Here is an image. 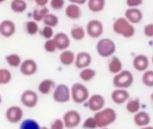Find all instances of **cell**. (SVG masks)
I'll list each match as a JSON object with an SVG mask.
<instances>
[{"instance_id":"obj_1","label":"cell","mask_w":153,"mask_h":129,"mask_svg":"<svg viewBox=\"0 0 153 129\" xmlns=\"http://www.w3.org/2000/svg\"><path fill=\"white\" fill-rule=\"evenodd\" d=\"M112 31L114 34L122 36L126 39H130L135 35V28L130 23L125 17H119L114 20L112 24Z\"/></svg>"},{"instance_id":"obj_2","label":"cell","mask_w":153,"mask_h":129,"mask_svg":"<svg viewBox=\"0 0 153 129\" xmlns=\"http://www.w3.org/2000/svg\"><path fill=\"white\" fill-rule=\"evenodd\" d=\"M94 119L98 124V128H106L112 125L117 121V113L113 108L104 107L100 111L94 112Z\"/></svg>"},{"instance_id":"obj_3","label":"cell","mask_w":153,"mask_h":129,"mask_svg":"<svg viewBox=\"0 0 153 129\" xmlns=\"http://www.w3.org/2000/svg\"><path fill=\"white\" fill-rule=\"evenodd\" d=\"M70 93H71V101L76 104H83L87 102L89 99L90 93L89 89L85 84L81 82L74 83L70 87Z\"/></svg>"},{"instance_id":"obj_4","label":"cell","mask_w":153,"mask_h":129,"mask_svg":"<svg viewBox=\"0 0 153 129\" xmlns=\"http://www.w3.org/2000/svg\"><path fill=\"white\" fill-rule=\"evenodd\" d=\"M96 51L102 58H111L117 51V45L110 38H100L96 44Z\"/></svg>"},{"instance_id":"obj_5","label":"cell","mask_w":153,"mask_h":129,"mask_svg":"<svg viewBox=\"0 0 153 129\" xmlns=\"http://www.w3.org/2000/svg\"><path fill=\"white\" fill-rule=\"evenodd\" d=\"M134 82V77L130 70L123 69L121 72L114 75L112 79V85L114 88L128 89L132 86Z\"/></svg>"},{"instance_id":"obj_6","label":"cell","mask_w":153,"mask_h":129,"mask_svg":"<svg viewBox=\"0 0 153 129\" xmlns=\"http://www.w3.org/2000/svg\"><path fill=\"white\" fill-rule=\"evenodd\" d=\"M53 99L56 103L65 104L71 100V93H70V87L66 84H58L56 85L53 91Z\"/></svg>"},{"instance_id":"obj_7","label":"cell","mask_w":153,"mask_h":129,"mask_svg":"<svg viewBox=\"0 0 153 129\" xmlns=\"http://www.w3.org/2000/svg\"><path fill=\"white\" fill-rule=\"evenodd\" d=\"M62 119H63V122L65 124L66 129H74L76 127H79L82 123L81 113L76 109L67 110L63 114V118Z\"/></svg>"},{"instance_id":"obj_8","label":"cell","mask_w":153,"mask_h":129,"mask_svg":"<svg viewBox=\"0 0 153 129\" xmlns=\"http://www.w3.org/2000/svg\"><path fill=\"white\" fill-rule=\"evenodd\" d=\"M86 35L94 39H100L104 33V25L102 21L98 19H91L87 22L85 26Z\"/></svg>"},{"instance_id":"obj_9","label":"cell","mask_w":153,"mask_h":129,"mask_svg":"<svg viewBox=\"0 0 153 129\" xmlns=\"http://www.w3.org/2000/svg\"><path fill=\"white\" fill-rule=\"evenodd\" d=\"M24 111L20 106L13 105L10 106L5 110V119L11 124H19L23 121Z\"/></svg>"},{"instance_id":"obj_10","label":"cell","mask_w":153,"mask_h":129,"mask_svg":"<svg viewBox=\"0 0 153 129\" xmlns=\"http://www.w3.org/2000/svg\"><path fill=\"white\" fill-rule=\"evenodd\" d=\"M20 102L26 108H35L38 105L39 97L36 91L32 89H26L20 95Z\"/></svg>"},{"instance_id":"obj_11","label":"cell","mask_w":153,"mask_h":129,"mask_svg":"<svg viewBox=\"0 0 153 129\" xmlns=\"http://www.w3.org/2000/svg\"><path fill=\"white\" fill-rule=\"evenodd\" d=\"M105 104H106L105 98L102 95H100V93H94L87 100L88 109L92 112L100 111L101 109H103L105 107Z\"/></svg>"},{"instance_id":"obj_12","label":"cell","mask_w":153,"mask_h":129,"mask_svg":"<svg viewBox=\"0 0 153 129\" xmlns=\"http://www.w3.org/2000/svg\"><path fill=\"white\" fill-rule=\"evenodd\" d=\"M20 72L25 77H32L38 72V63L34 59H25L19 67Z\"/></svg>"},{"instance_id":"obj_13","label":"cell","mask_w":153,"mask_h":129,"mask_svg":"<svg viewBox=\"0 0 153 129\" xmlns=\"http://www.w3.org/2000/svg\"><path fill=\"white\" fill-rule=\"evenodd\" d=\"M92 57L88 51H80L76 55V61H74V66L78 69H83V68L89 67L91 65Z\"/></svg>"},{"instance_id":"obj_14","label":"cell","mask_w":153,"mask_h":129,"mask_svg":"<svg viewBox=\"0 0 153 129\" xmlns=\"http://www.w3.org/2000/svg\"><path fill=\"white\" fill-rule=\"evenodd\" d=\"M16 23L13 20L5 19L0 22V35L4 38H11L16 33Z\"/></svg>"},{"instance_id":"obj_15","label":"cell","mask_w":153,"mask_h":129,"mask_svg":"<svg viewBox=\"0 0 153 129\" xmlns=\"http://www.w3.org/2000/svg\"><path fill=\"white\" fill-rule=\"evenodd\" d=\"M124 17L134 25V24H138L142 22L144 15L143 12L140 11L138 7H127V10L125 11Z\"/></svg>"},{"instance_id":"obj_16","label":"cell","mask_w":153,"mask_h":129,"mask_svg":"<svg viewBox=\"0 0 153 129\" xmlns=\"http://www.w3.org/2000/svg\"><path fill=\"white\" fill-rule=\"evenodd\" d=\"M149 65H150V60L147 57L146 55H137L133 58V61H132V66L136 72H144L146 70L149 69Z\"/></svg>"},{"instance_id":"obj_17","label":"cell","mask_w":153,"mask_h":129,"mask_svg":"<svg viewBox=\"0 0 153 129\" xmlns=\"http://www.w3.org/2000/svg\"><path fill=\"white\" fill-rule=\"evenodd\" d=\"M130 99V93L127 89L115 88L111 92V100L117 105H122V104L127 103V101Z\"/></svg>"},{"instance_id":"obj_18","label":"cell","mask_w":153,"mask_h":129,"mask_svg":"<svg viewBox=\"0 0 153 129\" xmlns=\"http://www.w3.org/2000/svg\"><path fill=\"white\" fill-rule=\"evenodd\" d=\"M53 40L56 42V45H57L58 51H65V49H68L70 46V43H71V40H70V37L68 36L65 33H57L53 36Z\"/></svg>"},{"instance_id":"obj_19","label":"cell","mask_w":153,"mask_h":129,"mask_svg":"<svg viewBox=\"0 0 153 129\" xmlns=\"http://www.w3.org/2000/svg\"><path fill=\"white\" fill-rule=\"evenodd\" d=\"M65 15L70 20H79L82 17L81 7L74 3H69L65 7Z\"/></svg>"},{"instance_id":"obj_20","label":"cell","mask_w":153,"mask_h":129,"mask_svg":"<svg viewBox=\"0 0 153 129\" xmlns=\"http://www.w3.org/2000/svg\"><path fill=\"white\" fill-rule=\"evenodd\" d=\"M133 122L134 124L137 127L142 128V127L148 126L151 123V116L150 114L147 111H144V110H140L137 113L133 114Z\"/></svg>"},{"instance_id":"obj_21","label":"cell","mask_w":153,"mask_h":129,"mask_svg":"<svg viewBox=\"0 0 153 129\" xmlns=\"http://www.w3.org/2000/svg\"><path fill=\"white\" fill-rule=\"evenodd\" d=\"M56 87V83L53 79H43L38 85V91L43 95H47L49 93H53V89Z\"/></svg>"},{"instance_id":"obj_22","label":"cell","mask_w":153,"mask_h":129,"mask_svg":"<svg viewBox=\"0 0 153 129\" xmlns=\"http://www.w3.org/2000/svg\"><path fill=\"white\" fill-rule=\"evenodd\" d=\"M76 55L70 49H65V51H62L61 54L59 56V61L62 65L64 66H70L74 65V61H76Z\"/></svg>"},{"instance_id":"obj_23","label":"cell","mask_w":153,"mask_h":129,"mask_svg":"<svg viewBox=\"0 0 153 129\" xmlns=\"http://www.w3.org/2000/svg\"><path fill=\"white\" fill-rule=\"evenodd\" d=\"M122 70H123V62L119 57L112 56L108 62V72L114 76V75L121 72Z\"/></svg>"},{"instance_id":"obj_24","label":"cell","mask_w":153,"mask_h":129,"mask_svg":"<svg viewBox=\"0 0 153 129\" xmlns=\"http://www.w3.org/2000/svg\"><path fill=\"white\" fill-rule=\"evenodd\" d=\"M106 7V0H88L87 7L92 13H101Z\"/></svg>"},{"instance_id":"obj_25","label":"cell","mask_w":153,"mask_h":129,"mask_svg":"<svg viewBox=\"0 0 153 129\" xmlns=\"http://www.w3.org/2000/svg\"><path fill=\"white\" fill-rule=\"evenodd\" d=\"M86 30L81 25H74L70 30V38L74 41H81L85 38Z\"/></svg>"},{"instance_id":"obj_26","label":"cell","mask_w":153,"mask_h":129,"mask_svg":"<svg viewBox=\"0 0 153 129\" xmlns=\"http://www.w3.org/2000/svg\"><path fill=\"white\" fill-rule=\"evenodd\" d=\"M10 7L13 13L22 14L27 9V3H26V0H12Z\"/></svg>"},{"instance_id":"obj_27","label":"cell","mask_w":153,"mask_h":129,"mask_svg":"<svg viewBox=\"0 0 153 129\" xmlns=\"http://www.w3.org/2000/svg\"><path fill=\"white\" fill-rule=\"evenodd\" d=\"M97 76V72L94 69V68H91L89 66V67H86V68H83V69L80 70V74H79V77H80V80L82 81V82H90V81H92L94 78H96Z\"/></svg>"},{"instance_id":"obj_28","label":"cell","mask_w":153,"mask_h":129,"mask_svg":"<svg viewBox=\"0 0 153 129\" xmlns=\"http://www.w3.org/2000/svg\"><path fill=\"white\" fill-rule=\"evenodd\" d=\"M49 14V9L47 7H35L34 11H33V20H35L36 22H41L43 21L44 17L46 15Z\"/></svg>"},{"instance_id":"obj_29","label":"cell","mask_w":153,"mask_h":129,"mask_svg":"<svg viewBox=\"0 0 153 129\" xmlns=\"http://www.w3.org/2000/svg\"><path fill=\"white\" fill-rule=\"evenodd\" d=\"M126 110L129 113L135 114L140 110V101L138 98L135 99H129L126 103Z\"/></svg>"},{"instance_id":"obj_30","label":"cell","mask_w":153,"mask_h":129,"mask_svg":"<svg viewBox=\"0 0 153 129\" xmlns=\"http://www.w3.org/2000/svg\"><path fill=\"white\" fill-rule=\"evenodd\" d=\"M5 61H7V63L11 67H20V65L22 63V59L20 57V55H18L16 53L10 54V55L5 56Z\"/></svg>"},{"instance_id":"obj_31","label":"cell","mask_w":153,"mask_h":129,"mask_svg":"<svg viewBox=\"0 0 153 129\" xmlns=\"http://www.w3.org/2000/svg\"><path fill=\"white\" fill-rule=\"evenodd\" d=\"M25 32L30 36H35V35L39 34L40 32V26H39L38 22L35 20H28L25 22Z\"/></svg>"},{"instance_id":"obj_32","label":"cell","mask_w":153,"mask_h":129,"mask_svg":"<svg viewBox=\"0 0 153 129\" xmlns=\"http://www.w3.org/2000/svg\"><path fill=\"white\" fill-rule=\"evenodd\" d=\"M40 124L37 122L36 120H33V119H25L20 123L19 129H41Z\"/></svg>"},{"instance_id":"obj_33","label":"cell","mask_w":153,"mask_h":129,"mask_svg":"<svg viewBox=\"0 0 153 129\" xmlns=\"http://www.w3.org/2000/svg\"><path fill=\"white\" fill-rule=\"evenodd\" d=\"M42 22L44 25L51 26V28H56V26L59 24V17H58L56 14L49 13L48 15L45 16Z\"/></svg>"},{"instance_id":"obj_34","label":"cell","mask_w":153,"mask_h":129,"mask_svg":"<svg viewBox=\"0 0 153 129\" xmlns=\"http://www.w3.org/2000/svg\"><path fill=\"white\" fill-rule=\"evenodd\" d=\"M12 72L7 68H0V86L7 85L12 81Z\"/></svg>"},{"instance_id":"obj_35","label":"cell","mask_w":153,"mask_h":129,"mask_svg":"<svg viewBox=\"0 0 153 129\" xmlns=\"http://www.w3.org/2000/svg\"><path fill=\"white\" fill-rule=\"evenodd\" d=\"M142 82L145 86L153 87V70L148 69V70H146V72H143Z\"/></svg>"},{"instance_id":"obj_36","label":"cell","mask_w":153,"mask_h":129,"mask_svg":"<svg viewBox=\"0 0 153 129\" xmlns=\"http://www.w3.org/2000/svg\"><path fill=\"white\" fill-rule=\"evenodd\" d=\"M39 34L45 39V40H49V39H53V36H55V31H53V28H51V26L44 25L42 28L40 30Z\"/></svg>"},{"instance_id":"obj_37","label":"cell","mask_w":153,"mask_h":129,"mask_svg":"<svg viewBox=\"0 0 153 129\" xmlns=\"http://www.w3.org/2000/svg\"><path fill=\"white\" fill-rule=\"evenodd\" d=\"M84 129H97L98 128V124H97V121L94 119V116H88L85 120L83 121V124H82Z\"/></svg>"},{"instance_id":"obj_38","label":"cell","mask_w":153,"mask_h":129,"mask_svg":"<svg viewBox=\"0 0 153 129\" xmlns=\"http://www.w3.org/2000/svg\"><path fill=\"white\" fill-rule=\"evenodd\" d=\"M43 48H44V51H46V53H49V54H53L58 51L57 45H56V42L53 39L45 40L44 44H43Z\"/></svg>"},{"instance_id":"obj_39","label":"cell","mask_w":153,"mask_h":129,"mask_svg":"<svg viewBox=\"0 0 153 129\" xmlns=\"http://www.w3.org/2000/svg\"><path fill=\"white\" fill-rule=\"evenodd\" d=\"M49 7L53 11H61L65 7V0H51Z\"/></svg>"},{"instance_id":"obj_40","label":"cell","mask_w":153,"mask_h":129,"mask_svg":"<svg viewBox=\"0 0 153 129\" xmlns=\"http://www.w3.org/2000/svg\"><path fill=\"white\" fill-rule=\"evenodd\" d=\"M49 129H65V124L63 122V119H56L51 122Z\"/></svg>"},{"instance_id":"obj_41","label":"cell","mask_w":153,"mask_h":129,"mask_svg":"<svg viewBox=\"0 0 153 129\" xmlns=\"http://www.w3.org/2000/svg\"><path fill=\"white\" fill-rule=\"evenodd\" d=\"M144 35L147 38H153V23H148L144 26Z\"/></svg>"},{"instance_id":"obj_42","label":"cell","mask_w":153,"mask_h":129,"mask_svg":"<svg viewBox=\"0 0 153 129\" xmlns=\"http://www.w3.org/2000/svg\"><path fill=\"white\" fill-rule=\"evenodd\" d=\"M144 0H126V5L128 7H138L143 4Z\"/></svg>"},{"instance_id":"obj_43","label":"cell","mask_w":153,"mask_h":129,"mask_svg":"<svg viewBox=\"0 0 153 129\" xmlns=\"http://www.w3.org/2000/svg\"><path fill=\"white\" fill-rule=\"evenodd\" d=\"M49 1L51 0H35V3L38 7H47V4H49Z\"/></svg>"},{"instance_id":"obj_44","label":"cell","mask_w":153,"mask_h":129,"mask_svg":"<svg viewBox=\"0 0 153 129\" xmlns=\"http://www.w3.org/2000/svg\"><path fill=\"white\" fill-rule=\"evenodd\" d=\"M68 1H69V3H74V4H78L81 7V5L87 3L88 0H68Z\"/></svg>"},{"instance_id":"obj_45","label":"cell","mask_w":153,"mask_h":129,"mask_svg":"<svg viewBox=\"0 0 153 129\" xmlns=\"http://www.w3.org/2000/svg\"><path fill=\"white\" fill-rule=\"evenodd\" d=\"M140 129H153V126H150V125H148V126L142 127V128H140Z\"/></svg>"},{"instance_id":"obj_46","label":"cell","mask_w":153,"mask_h":129,"mask_svg":"<svg viewBox=\"0 0 153 129\" xmlns=\"http://www.w3.org/2000/svg\"><path fill=\"white\" fill-rule=\"evenodd\" d=\"M2 104V95H1V93H0V105Z\"/></svg>"},{"instance_id":"obj_47","label":"cell","mask_w":153,"mask_h":129,"mask_svg":"<svg viewBox=\"0 0 153 129\" xmlns=\"http://www.w3.org/2000/svg\"><path fill=\"white\" fill-rule=\"evenodd\" d=\"M150 99H151V102H152V103H153V92L150 95Z\"/></svg>"},{"instance_id":"obj_48","label":"cell","mask_w":153,"mask_h":129,"mask_svg":"<svg viewBox=\"0 0 153 129\" xmlns=\"http://www.w3.org/2000/svg\"><path fill=\"white\" fill-rule=\"evenodd\" d=\"M41 129H49V127H47V126H42V127H41Z\"/></svg>"},{"instance_id":"obj_49","label":"cell","mask_w":153,"mask_h":129,"mask_svg":"<svg viewBox=\"0 0 153 129\" xmlns=\"http://www.w3.org/2000/svg\"><path fill=\"white\" fill-rule=\"evenodd\" d=\"M3 2H5V0H0V4H1V3H3Z\"/></svg>"},{"instance_id":"obj_50","label":"cell","mask_w":153,"mask_h":129,"mask_svg":"<svg viewBox=\"0 0 153 129\" xmlns=\"http://www.w3.org/2000/svg\"><path fill=\"white\" fill-rule=\"evenodd\" d=\"M151 63H152V65H153V55H152V58H151Z\"/></svg>"},{"instance_id":"obj_51","label":"cell","mask_w":153,"mask_h":129,"mask_svg":"<svg viewBox=\"0 0 153 129\" xmlns=\"http://www.w3.org/2000/svg\"><path fill=\"white\" fill-rule=\"evenodd\" d=\"M101 129H109L108 127H106V128H101Z\"/></svg>"},{"instance_id":"obj_52","label":"cell","mask_w":153,"mask_h":129,"mask_svg":"<svg viewBox=\"0 0 153 129\" xmlns=\"http://www.w3.org/2000/svg\"><path fill=\"white\" fill-rule=\"evenodd\" d=\"M28 1H35V0H28Z\"/></svg>"}]
</instances>
